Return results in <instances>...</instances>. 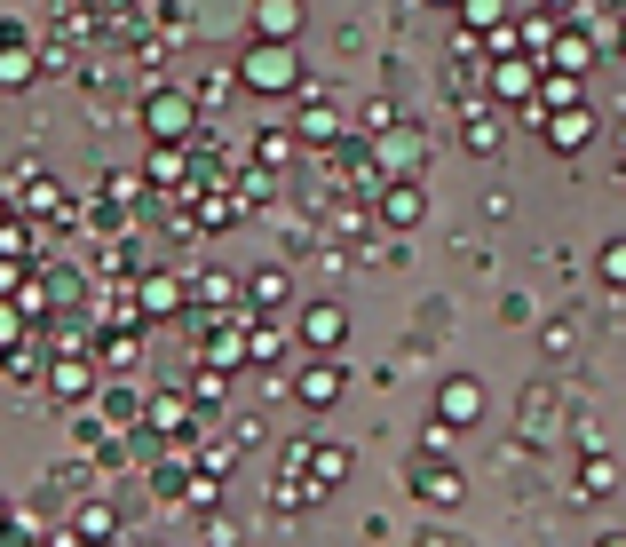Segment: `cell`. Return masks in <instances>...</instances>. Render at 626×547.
Returning <instances> with one entry per match:
<instances>
[{"label": "cell", "mask_w": 626, "mask_h": 547, "mask_svg": "<svg viewBox=\"0 0 626 547\" xmlns=\"http://www.w3.org/2000/svg\"><path fill=\"white\" fill-rule=\"evenodd\" d=\"M294 24H302V8H294V0H262V32H270V40H286Z\"/></svg>", "instance_id": "obj_1"}, {"label": "cell", "mask_w": 626, "mask_h": 547, "mask_svg": "<svg viewBox=\"0 0 626 547\" xmlns=\"http://www.w3.org/2000/svg\"><path fill=\"white\" fill-rule=\"evenodd\" d=\"M246 72H254V80H262V88H286V80H294V64H286V56H254V64H246Z\"/></svg>", "instance_id": "obj_2"}, {"label": "cell", "mask_w": 626, "mask_h": 547, "mask_svg": "<svg viewBox=\"0 0 626 547\" xmlns=\"http://www.w3.org/2000/svg\"><path fill=\"white\" fill-rule=\"evenodd\" d=\"M444 421H476V389H468V381L444 389Z\"/></svg>", "instance_id": "obj_3"}]
</instances>
